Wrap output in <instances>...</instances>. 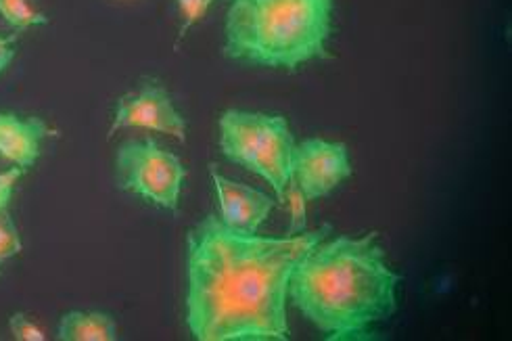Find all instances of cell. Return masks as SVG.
Listing matches in <instances>:
<instances>
[{"label": "cell", "mask_w": 512, "mask_h": 341, "mask_svg": "<svg viewBox=\"0 0 512 341\" xmlns=\"http://www.w3.org/2000/svg\"><path fill=\"white\" fill-rule=\"evenodd\" d=\"M212 183L218 197L220 220L230 229L258 233L260 226L270 216L274 201L258 189H251L222 176L216 166H212Z\"/></svg>", "instance_id": "ba28073f"}, {"label": "cell", "mask_w": 512, "mask_h": 341, "mask_svg": "<svg viewBox=\"0 0 512 341\" xmlns=\"http://www.w3.org/2000/svg\"><path fill=\"white\" fill-rule=\"evenodd\" d=\"M349 176H352V162L343 143L308 139L295 145L291 178L308 201L327 197Z\"/></svg>", "instance_id": "8992f818"}, {"label": "cell", "mask_w": 512, "mask_h": 341, "mask_svg": "<svg viewBox=\"0 0 512 341\" xmlns=\"http://www.w3.org/2000/svg\"><path fill=\"white\" fill-rule=\"evenodd\" d=\"M23 172H26V168H11L7 172H0V212L9 208V201L13 197V191H15V185L17 180L23 176Z\"/></svg>", "instance_id": "2e32d148"}, {"label": "cell", "mask_w": 512, "mask_h": 341, "mask_svg": "<svg viewBox=\"0 0 512 341\" xmlns=\"http://www.w3.org/2000/svg\"><path fill=\"white\" fill-rule=\"evenodd\" d=\"M0 15L17 32L32 26H44L49 21V17L30 5V0H0Z\"/></svg>", "instance_id": "8fae6325"}, {"label": "cell", "mask_w": 512, "mask_h": 341, "mask_svg": "<svg viewBox=\"0 0 512 341\" xmlns=\"http://www.w3.org/2000/svg\"><path fill=\"white\" fill-rule=\"evenodd\" d=\"M21 252V237L7 210L0 212V264Z\"/></svg>", "instance_id": "4fadbf2b"}, {"label": "cell", "mask_w": 512, "mask_h": 341, "mask_svg": "<svg viewBox=\"0 0 512 341\" xmlns=\"http://www.w3.org/2000/svg\"><path fill=\"white\" fill-rule=\"evenodd\" d=\"M331 226L262 237L205 216L186 235L184 323L199 341H287L289 281Z\"/></svg>", "instance_id": "6da1fadb"}, {"label": "cell", "mask_w": 512, "mask_h": 341, "mask_svg": "<svg viewBox=\"0 0 512 341\" xmlns=\"http://www.w3.org/2000/svg\"><path fill=\"white\" fill-rule=\"evenodd\" d=\"M287 201V206L291 210V224H289V231L287 235L293 237V235H301L306 233V214H308V199L304 195V191L299 189V185L295 183L293 178H289L287 183V189H285V199L283 203Z\"/></svg>", "instance_id": "7c38bea8"}, {"label": "cell", "mask_w": 512, "mask_h": 341, "mask_svg": "<svg viewBox=\"0 0 512 341\" xmlns=\"http://www.w3.org/2000/svg\"><path fill=\"white\" fill-rule=\"evenodd\" d=\"M400 281L377 233L341 235L320 241L297 264L289 300L327 339H370L372 327L398 310Z\"/></svg>", "instance_id": "7a4b0ae2"}, {"label": "cell", "mask_w": 512, "mask_h": 341, "mask_svg": "<svg viewBox=\"0 0 512 341\" xmlns=\"http://www.w3.org/2000/svg\"><path fill=\"white\" fill-rule=\"evenodd\" d=\"M13 40L15 38H3V36H0V74H3L7 67H9V63L13 61V55H15Z\"/></svg>", "instance_id": "e0dca14e"}, {"label": "cell", "mask_w": 512, "mask_h": 341, "mask_svg": "<svg viewBox=\"0 0 512 341\" xmlns=\"http://www.w3.org/2000/svg\"><path fill=\"white\" fill-rule=\"evenodd\" d=\"M218 124L220 149L226 159L264 178L276 193V199L283 201L291 178L293 149L297 145L287 118L228 109Z\"/></svg>", "instance_id": "277c9868"}, {"label": "cell", "mask_w": 512, "mask_h": 341, "mask_svg": "<svg viewBox=\"0 0 512 341\" xmlns=\"http://www.w3.org/2000/svg\"><path fill=\"white\" fill-rule=\"evenodd\" d=\"M46 136H49V126L44 120L0 113V157L13 166L32 168L42 153Z\"/></svg>", "instance_id": "9c48e42d"}, {"label": "cell", "mask_w": 512, "mask_h": 341, "mask_svg": "<svg viewBox=\"0 0 512 341\" xmlns=\"http://www.w3.org/2000/svg\"><path fill=\"white\" fill-rule=\"evenodd\" d=\"M61 341H115L118 325L107 312H67L57 329Z\"/></svg>", "instance_id": "30bf717a"}, {"label": "cell", "mask_w": 512, "mask_h": 341, "mask_svg": "<svg viewBox=\"0 0 512 341\" xmlns=\"http://www.w3.org/2000/svg\"><path fill=\"white\" fill-rule=\"evenodd\" d=\"M122 128H145L161 134H170L178 141H186V122L176 109L168 90L159 82L147 80L143 86L118 101L109 136Z\"/></svg>", "instance_id": "52a82bcc"}, {"label": "cell", "mask_w": 512, "mask_h": 341, "mask_svg": "<svg viewBox=\"0 0 512 341\" xmlns=\"http://www.w3.org/2000/svg\"><path fill=\"white\" fill-rule=\"evenodd\" d=\"M9 329H11V335L19 341H44L46 339V333L38 325H34L23 312H15L9 318Z\"/></svg>", "instance_id": "9a60e30c"}, {"label": "cell", "mask_w": 512, "mask_h": 341, "mask_svg": "<svg viewBox=\"0 0 512 341\" xmlns=\"http://www.w3.org/2000/svg\"><path fill=\"white\" fill-rule=\"evenodd\" d=\"M335 0H232L224 55L247 65L295 72L329 57Z\"/></svg>", "instance_id": "3957f363"}, {"label": "cell", "mask_w": 512, "mask_h": 341, "mask_svg": "<svg viewBox=\"0 0 512 341\" xmlns=\"http://www.w3.org/2000/svg\"><path fill=\"white\" fill-rule=\"evenodd\" d=\"M214 0H176L178 5V15H180V34L178 38L182 40L197 21H201L207 13V9L212 7Z\"/></svg>", "instance_id": "5bb4252c"}, {"label": "cell", "mask_w": 512, "mask_h": 341, "mask_svg": "<svg viewBox=\"0 0 512 341\" xmlns=\"http://www.w3.org/2000/svg\"><path fill=\"white\" fill-rule=\"evenodd\" d=\"M184 178L180 159L153 139L126 141L115 155L118 187L164 210H178Z\"/></svg>", "instance_id": "5b68a950"}]
</instances>
